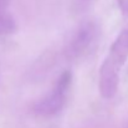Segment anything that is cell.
Instances as JSON below:
<instances>
[{
    "label": "cell",
    "instance_id": "cell-1",
    "mask_svg": "<svg viewBox=\"0 0 128 128\" xmlns=\"http://www.w3.org/2000/svg\"><path fill=\"white\" fill-rule=\"evenodd\" d=\"M128 57V30H123L112 45L108 56L100 68V93L103 98H112L120 85V70Z\"/></svg>",
    "mask_w": 128,
    "mask_h": 128
},
{
    "label": "cell",
    "instance_id": "cell-2",
    "mask_svg": "<svg viewBox=\"0 0 128 128\" xmlns=\"http://www.w3.org/2000/svg\"><path fill=\"white\" fill-rule=\"evenodd\" d=\"M71 82H72L71 72L70 71L62 72L57 77L54 88L46 96H44L40 101L36 102L34 107L35 113L41 117H51L57 114L66 103Z\"/></svg>",
    "mask_w": 128,
    "mask_h": 128
},
{
    "label": "cell",
    "instance_id": "cell-3",
    "mask_svg": "<svg viewBox=\"0 0 128 128\" xmlns=\"http://www.w3.org/2000/svg\"><path fill=\"white\" fill-rule=\"evenodd\" d=\"M97 34V25L93 21H85L80 24L66 45L65 55L67 60H77L87 54L96 41Z\"/></svg>",
    "mask_w": 128,
    "mask_h": 128
},
{
    "label": "cell",
    "instance_id": "cell-4",
    "mask_svg": "<svg viewBox=\"0 0 128 128\" xmlns=\"http://www.w3.org/2000/svg\"><path fill=\"white\" fill-rule=\"evenodd\" d=\"M16 30V22L14 18L8 12H0V35H9Z\"/></svg>",
    "mask_w": 128,
    "mask_h": 128
},
{
    "label": "cell",
    "instance_id": "cell-5",
    "mask_svg": "<svg viewBox=\"0 0 128 128\" xmlns=\"http://www.w3.org/2000/svg\"><path fill=\"white\" fill-rule=\"evenodd\" d=\"M84 1H88V0H84Z\"/></svg>",
    "mask_w": 128,
    "mask_h": 128
}]
</instances>
